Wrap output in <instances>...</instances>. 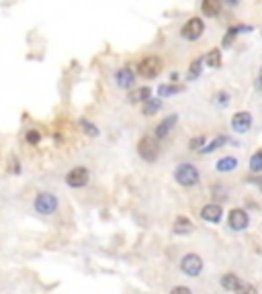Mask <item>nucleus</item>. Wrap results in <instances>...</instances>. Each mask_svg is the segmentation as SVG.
I'll list each match as a JSON object with an SVG mask.
<instances>
[{
    "mask_svg": "<svg viewBox=\"0 0 262 294\" xmlns=\"http://www.w3.org/2000/svg\"><path fill=\"white\" fill-rule=\"evenodd\" d=\"M138 153L148 164L156 162L160 157V141L154 137V135H146V137H142L140 143H138Z\"/></svg>",
    "mask_w": 262,
    "mask_h": 294,
    "instance_id": "3",
    "label": "nucleus"
},
{
    "mask_svg": "<svg viewBox=\"0 0 262 294\" xmlns=\"http://www.w3.org/2000/svg\"><path fill=\"white\" fill-rule=\"evenodd\" d=\"M260 35H262V27H260Z\"/></svg>",
    "mask_w": 262,
    "mask_h": 294,
    "instance_id": "36",
    "label": "nucleus"
},
{
    "mask_svg": "<svg viewBox=\"0 0 262 294\" xmlns=\"http://www.w3.org/2000/svg\"><path fill=\"white\" fill-rule=\"evenodd\" d=\"M201 219L205 223H213V225L222 223V219H224V207L217 205V202H209V205H205L201 209Z\"/></svg>",
    "mask_w": 262,
    "mask_h": 294,
    "instance_id": "12",
    "label": "nucleus"
},
{
    "mask_svg": "<svg viewBox=\"0 0 262 294\" xmlns=\"http://www.w3.org/2000/svg\"><path fill=\"white\" fill-rule=\"evenodd\" d=\"M203 65L209 67V70H220L224 65V53H222V47H213L209 49L205 55H203Z\"/></svg>",
    "mask_w": 262,
    "mask_h": 294,
    "instance_id": "13",
    "label": "nucleus"
},
{
    "mask_svg": "<svg viewBox=\"0 0 262 294\" xmlns=\"http://www.w3.org/2000/svg\"><path fill=\"white\" fill-rule=\"evenodd\" d=\"M180 270L190 276V278H196L201 272H203V260L201 256H196V254H186L182 260H180Z\"/></svg>",
    "mask_w": 262,
    "mask_h": 294,
    "instance_id": "8",
    "label": "nucleus"
},
{
    "mask_svg": "<svg viewBox=\"0 0 262 294\" xmlns=\"http://www.w3.org/2000/svg\"><path fill=\"white\" fill-rule=\"evenodd\" d=\"M172 231H174V235H190L194 231V225L188 217L180 215V217H176V221H174Z\"/></svg>",
    "mask_w": 262,
    "mask_h": 294,
    "instance_id": "16",
    "label": "nucleus"
},
{
    "mask_svg": "<svg viewBox=\"0 0 262 294\" xmlns=\"http://www.w3.org/2000/svg\"><path fill=\"white\" fill-rule=\"evenodd\" d=\"M242 0H222V6H228V8H236Z\"/></svg>",
    "mask_w": 262,
    "mask_h": 294,
    "instance_id": "31",
    "label": "nucleus"
},
{
    "mask_svg": "<svg viewBox=\"0 0 262 294\" xmlns=\"http://www.w3.org/2000/svg\"><path fill=\"white\" fill-rule=\"evenodd\" d=\"M176 123H178V115H176V112H172V115L164 117V119L156 125V129H154V137H156L158 141L166 139L168 135H170V131H172L174 127H176Z\"/></svg>",
    "mask_w": 262,
    "mask_h": 294,
    "instance_id": "11",
    "label": "nucleus"
},
{
    "mask_svg": "<svg viewBox=\"0 0 262 294\" xmlns=\"http://www.w3.org/2000/svg\"><path fill=\"white\" fill-rule=\"evenodd\" d=\"M113 80H115L117 88H121V90H131V88H136L138 74H136L134 67H131V65L127 63V65L117 67L115 74H113Z\"/></svg>",
    "mask_w": 262,
    "mask_h": 294,
    "instance_id": "6",
    "label": "nucleus"
},
{
    "mask_svg": "<svg viewBox=\"0 0 262 294\" xmlns=\"http://www.w3.org/2000/svg\"><path fill=\"white\" fill-rule=\"evenodd\" d=\"M226 143H230V137H228V135H217V137L207 145V147H203L199 153L201 155H209V153H213V151H217V149H220V147H224Z\"/></svg>",
    "mask_w": 262,
    "mask_h": 294,
    "instance_id": "21",
    "label": "nucleus"
},
{
    "mask_svg": "<svg viewBox=\"0 0 262 294\" xmlns=\"http://www.w3.org/2000/svg\"><path fill=\"white\" fill-rule=\"evenodd\" d=\"M228 225H230V229L234 231H244L248 229V225H250V217L244 209H232L230 215H228Z\"/></svg>",
    "mask_w": 262,
    "mask_h": 294,
    "instance_id": "10",
    "label": "nucleus"
},
{
    "mask_svg": "<svg viewBox=\"0 0 262 294\" xmlns=\"http://www.w3.org/2000/svg\"><path fill=\"white\" fill-rule=\"evenodd\" d=\"M203 57H194L192 61H190V65H188V70H186V74H184V78H186V82H194V80H199L201 78V74H203Z\"/></svg>",
    "mask_w": 262,
    "mask_h": 294,
    "instance_id": "19",
    "label": "nucleus"
},
{
    "mask_svg": "<svg viewBox=\"0 0 262 294\" xmlns=\"http://www.w3.org/2000/svg\"><path fill=\"white\" fill-rule=\"evenodd\" d=\"M158 96L164 100V98H170V96H174V94H180V92H184V86L182 84H172V82H166V84H160L158 86Z\"/></svg>",
    "mask_w": 262,
    "mask_h": 294,
    "instance_id": "18",
    "label": "nucleus"
},
{
    "mask_svg": "<svg viewBox=\"0 0 262 294\" xmlns=\"http://www.w3.org/2000/svg\"><path fill=\"white\" fill-rule=\"evenodd\" d=\"M162 106H164V100H162L160 96H154V94H152V96L142 104V115H144V117H156L158 112L162 110Z\"/></svg>",
    "mask_w": 262,
    "mask_h": 294,
    "instance_id": "15",
    "label": "nucleus"
},
{
    "mask_svg": "<svg viewBox=\"0 0 262 294\" xmlns=\"http://www.w3.org/2000/svg\"><path fill=\"white\" fill-rule=\"evenodd\" d=\"M238 168V160L234 155H226L222 157V160H217L215 162V170L220 172V174H228V172H234Z\"/></svg>",
    "mask_w": 262,
    "mask_h": 294,
    "instance_id": "20",
    "label": "nucleus"
},
{
    "mask_svg": "<svg viewBox=\"0 0 262 294\" xmlns=\"http://www.w3.org/2000/svg\"><path fill=\"white\" fill-rule=\"evenodd\" d=\"M80 127L84 129V133H86V135H90V137H98V135H100L98 127H96L94 123H90L88 119H82V121H80Z\"/></svg>",
    "mask_w": 262,
    "mask_h": 294,
    "instance_id": "27",
    "label": "nucleus"
},
{
    "mask_svg": "<svg viewBox=\"0 0 262 294\" xmlns=\"http://www.w3.org/2000/svg\"><path fill=\"white\" fill-rule=\"evenodd\" d=\"M58 196L56 194H52V192H39L37 196H35V200H33V209L39 213V215H43V217H50V215H54L56 211H58Z\"/></svg>",
    "mask_w": 262,
    "mask_h": 294,
    "instance_id": "5",
    "label": "nucleus"
},
{
    "mask_svg": "<svg viewBox=\"0 0 262 294\" xmlns=\"http://www.w3.org/2000/svg\"><path fill=\"white\" fill-rule=\"evenodd\" d=\"M250 172H254V174H262V149H258V151H254L252 155H250Z\"/></svg>",
    "mask_w": 262,
    "mask_h": 294,
    "instance_id": "25",
    "label": "nucleus"
},
{
    "mask_svg": "<svg viewBox=\"0 0 262 294\" xmlns=\"http://www.w3.org/2000/svg\"><path fill=\"white\" fill-rule=\"evenodd\" d=\"M88 180H90V172L84 166H76L66 174V184H68L70 188H84L86 184H88Z\"/></svg>",
    "mask_w": 262,
    "mask_h": 294,
    "instance_id": "7",
    "label": "nucleus"
},
{
    "mask_svg": "<svg viewBox=\"0 0 262 294\" xmlns=\"http://www.w3.org/2000/svg\"><path fill=\"white\" fill-rule=\"evenodd\" d=\"M170 294H192L186 286H176V288H172V292Z\"/></svg>",
    "mask_w": 262,
    "mask_h": 294,
    "instance_id": "32",
    "label": "nucleus"
},
{
    "mask_svg": "<svg viewBox=\"0 0 262 294\" xmlns=\"http://www.w3.org/2000/svg\"><path fill=\"white\" fill-rule=\"evenodd\" d=\"M213 104L217 108H228L232 104V94L228 92V90H217V92L213 94Z\"/></svg>",
    "mask_w": 262,
    "mask_h": 294,
    "instance_id": "22",
    "label": "nucleus"
},
{
    "mask_svg": "<svg viewBox=\"0 0 262 294\" xmlns=\"http://www.w3.org/2000/svg\"><path fill=\"white\" fill-rule=\"evenodd\" d=\"M10 164H12V166H10V172H12V174H20V166H18V160H16V157H12Z\"/></svg>",
    "mask_w": 262,
    "mask_h": 294,
    "instance_id": "33",
    "label": "nucleus"
},
{
    "mask_svg": "<svg viewBox=\"0 0 262 294\" xmlns=\"http://www.w3.org/2000/svg\"><path fill=\"white\" fill-rule=\"evenodd\" d=\"M205 145H207V135H194V137L188 139V149H190V151H196V153H199Z\"/></svg>",
    "mask_w": 262,
    "mask_h": 294,
    "instance_id": "24",
    "label": "nucleus"
},
{
    "mask_svg": "<svg viewBox=\"0 0 262 294\" xmlns=\"http://www.w3.org/2000/svg\"><path fill=\"white\" fill-rule=\"evenodd\" d=\"M256 86L260 90V94H262V65H260V70H258V78H256Z\"/></svg>",
    "mask_w": 262,
    "mask_h": 294,
    "instance_id": "35",
    "label": "nucleus"
},
{
    "mask_svg": "<svg viewBox=\"0 0 262 294\" xmlns=\"http://www.w3.org/2000/svg\"><path fill=\"white\" fill-rule=\"evenodd\" d=\"M205 35V20L203 16H190L184 25L180 27V37L184 41H199Z\"/></svg>",
    "mask_w": 262,
    "mask_h": 294,
    "instance_id": "4",
    "label": "nucleus"
},
{
    "mask_svg": "<svg viewBox=\"0 0 262 294\" xmlns=\"http://www.w3.org/2000/svg\"><path fill=\"white\" fill-rule=\"evenodd\" d=\"M25 141H27L29 145H37V143L41 141V131H37V129H29V131L25 133Z\"/></svg>",
    "mask_w": 262,
    "mask_h": 294,
    "instance_id": "29",
    "label": "nucleus"
},
{
    "mask_svg": "<svg viewBox=\"0 0 262 294\" xmlns=\"http://www.w3.org/2000/svg\"><path fill=\"white\" fill-rule=\"evenodd\" d=\"M180 80V74L178 72H170V76H168V82H172V84H176Z\"/></svg>",
    "mask_w": 262,
    "mask_h": 294,
    "instance_id": "34",
    "label": "nucleus"
},
{
    "mask_svg": "<svg viewBox=\"0 0 262 294\" xmlns=\"http://www.w3.org/2000/svg\"><path fill=\"white\" fill-rule=\"evenodd\" d=\"M150 96H152V88H150V86H140V88L136 86V88L129 90L127 102H129V104H144Z\"/></svg>",
    "mask_w": 262,
    "mask_h": 294,
    "instance_id": "14",
    "label": "nucleus"
},
{
    "mask_svg": "<svg viewBox=\"0 0 262 294\" xmlns=\"http://www.w3.org/2000/svg\"><path fill=\"white\" fill-rule=\"evenodd\" d=\"M236 294H256V288L252 284H244V282H240L236 288H234Z\"/></svg>",
    "mask_w": 262,
    "mask_h": 294,
    "instance_id": "30",
    "label": "nucleus"
},
{
    "mask_svg": "<svg viewBox=\"0 0 262 294\" xmlns=\"http://www.w3.org/2000/svg\"><path fill=\"white\" fill-rule=\"evenodd\" d=\"M238 35H240V31H238V25H234V27H228V31H226V35H224V39H222V47H224V49L232 47V45L236 43V39H238Z\"/></svg>",
    "mask_w": 262,
    "mask_h": 294,
    "instance_id": "23",
    "label": "nucleus"
},
{
    "mask_svg": "<svg viewBox=\"0 0 262 294\" xmlns=\"http://www.w3.org/2000/svg\"><path fill=\"white\" fill-rule=\"evenodd\" d=\"M222 12V0H201V14L205 18H217Z\"/></svg>",
    "mask_w": 262,
    "mask_h": 294,
    "instance_id": "17",
    "label": "nucleus"
},
{
    "mask_svg": "<svg viewBox=\"0 0 262 294\" xmlns=\"http://www.w3.org/2000/svg\"><path fill=\"white\" fill-rule=\"evenodd\" d=\"M228 194H230V190H228V186L226 184H215L213 188H211V196L215 198V200H228Z\"/></svg>",
    "mask_w": 262,
    "mask_h": 294,
    "instance_id": "26",
    "label": "nucleus"
},
{
    "mask_svg": "<svg viewBox=\"0 0 262 294\" xmlns=\"http://www.w3.org/2000/svg\"><path fill=\"white\" fill-rule=\"evenodd\" d=\"M174 182L182 188H194L201 182V174L196 170L194 164L190 162H180L176 168H174Z\"/></svg>",
    "mask_w": 262,
    "mask_h": 294,
    "instance_id": "2",
    "label": "nucleus"
},
{
    "mask_svg": "<svg viewBox=\"0 0 262 294\" xmlns=\"http://www.w3.org/2000/svg\"><path fill=\"white\" fill-rule=\"evenodd\" d=\"M252 123H254V119H252V115H250L248 110H240V112H236V115L232 117V121H230L234 133H238V135L248 133V131L252 129Z\"/></svg>",
    "mask_w": 262,
    "mask_h": 294,
    "instance_id": "9",
    "label": "nucleus"
},
{
    "mask_svg": "<svg viewBox=\"0 0 262 294\" xmlns=\"http://www.w3.org/2000/svg\"><path fill=\"white\" fill-rule=\"evenodd\" d=\"M238 284H240V278H238L236 274H226V276L222 278V286H224L226 290H234Z\"/></svg>",
    "mask_w": 262,
    "mask_h": 294,
    "instance_id": "28",
    "label": "nucleus"
},
{
    "mask_svg": "<svg viewBox=\"0 0 262 294\" xmlns=\"http://www.w3.org/2000/svg\"><path fill=\"white\" fill-rule=\"evenodd\" d=\"M134 70H136V74H138L140 78H144V80H154V78H158V76L162 74L164 61H162L160 55L150 53V55H144V57L136 63Z\"/></svg>",
    "mask_w": 262,
    "mask_h": 294,
    "instance_id": "1",
    "label": "nucleus"
}]
</instances>
